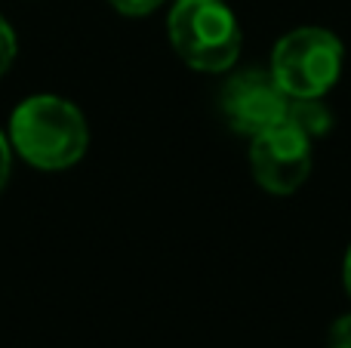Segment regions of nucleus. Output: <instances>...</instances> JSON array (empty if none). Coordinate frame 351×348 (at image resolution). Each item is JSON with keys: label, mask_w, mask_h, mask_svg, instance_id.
<instances>
[{"label": "nucleus", "mask_w": 351, "mask_h": 348, "mask_svg": "<svg viewBox=\"0 0 351 348\" xmlns=\"http://www.w3.org/2000/svg\"><path fill=\"white\" fill-rule=\"evenodd\" d=\"M111 6H114L117 12H123V16H148V12H154L164 0H108Z\"/></svg>", "instance_id": "obj_8"}, {"label": "nucleus", "mask_w": 351, "mask_h": 348, "mask_svg": "<svg viewBox=\"0 0 351 348\" xmlns=\"http://www.w3.org/2000/svg\"><path fill=\"white\" fill-rule=\"evenodd\" d=\"M12 154H10V142H6V136L0 133V188L6 185V179H10V164H12Z\"/></svg>", "instance_id": "obj_10"}, {"label": "nucleus", "mask_w": 351, "mask_h": 348, "mask_svg": "<svg viewBox=\"0 0 351 348\" xmlns=\"http://www.w3.org/2000/svg\"><path fill=\"white\" fill-rule=\"evenodd\" d=\"M12 148L37 170H65L86 151V121L59 96H31L12 111Z\"/></svg>", "instance_id": "obj_1"}, {"label": "nucleus", "mask_w": 351, "mask_h": 348, "mask_svg": "<svg viewBox=\"0 0 351 348\" xmlns=\"http://www.w3.org/2000/svg\"><path fill=\"white\" fill-rule=\"evenodd\" d=\"M12 59H16V34H12L10 22L0 16V77L10 71Z\"/></svg>", "instance_id": "obj_7"}, {"label": "nucleus", "mask_w": 351, "mask_h": 348, "mask_svg": "<svg viewBox=\"0 0 351 348\" xmlns=\"http://www.w3.org/2000/svg\"><path fill=\"white\" fill-rule=\"evenodd\" d=\"M253 176L271 195H293L308 179L311 170V139L299 133L290 121L253 136L250 148Z\"/></svg>", "instance_id": "obj_4"}, {"label": "nucleus", "mask_w": 351, "mask_h": 348, "mask_svg": "<svg viewBox=\"0 0 351 348\" xmlns=\"http://www.w3.org/2000/svg\"><path fill=\"white\" fill-rule=\"evenodd\" d=\"M222 111L237 133L259 136L287 121L290 96L280 90L271 71H241L225 84Z\"/></svg>", "instance_id": "obj_5"}, {"label": "nucleus", "mask_w": 351, "mask_h": 348, "mask_svg": "<svg viewBox=\"0 0 351 348\" xmlns=\"http://www.w3.org/2000/svg\"><path fill=\"white\" fill-rule=\"evenodd\" d=\"M170 43L197 71H228L241 53V28L222 0H179L170 10Z\"/></svg>", "instance_id": "obj_2"}, {"label": "nucleus", "mask_w": 351, "mask_h": 348, "mask_svg": "<svg viewBox=\"0 0 351 348\" xmlns=\"http://www.w3.org/2000/svg\"><path fill=\"white\" fill-rule=\"evenodd\" d=\"M342 43L324 28H296L280 37L271 74L290 99H321L339 80Z\"/></svg>", "instance_id": "obj_3"}, {"label": "nucleus", "mask_w": 351, "mask_h": 348, "mask_svg": "<svg viewBox=\"0 0 351 348\" xmlns=\"http://www.w3.org/2000/svg\"><path fill=\"white\" fill-rule=\"evenodd\" d=\"M287 121L305 133L308 139H317V136H327L330 127H333V117L324 108V102L317 99H290V111H287Z\"/></svg>", "instance_id": "obj_6"}, {"label": "nucleus", "mask_w": 351, "mask_h": 348, "mask_svg": "<svg viewBox=\"0 0 351 348\" xmlns=\"http://www.w3.org/2000/svg\"><path fill=\"white\" fill-rule=\"evenodd\" d=\"M342 281H346V290H348V296H351V247H348L346 265H342Z\"/></svg>", "instance_id": "obj_11"}, {"label": "nucleus", "mask_w": 351, "mask_h": 348, "mask_svg": "<svg viewBox=\"0 0 351 348\" xmlns=\"http://www.w3.org/2000/svg\"><path fill=\"white\" fill-rule=\"evenodd\" d=\"M327 345L330 348H351V314H346V318H339L333 324Z\"/></svg>", "instance_id": "obj_9"}]
</instances>
